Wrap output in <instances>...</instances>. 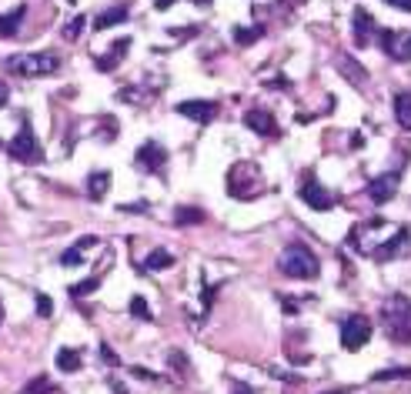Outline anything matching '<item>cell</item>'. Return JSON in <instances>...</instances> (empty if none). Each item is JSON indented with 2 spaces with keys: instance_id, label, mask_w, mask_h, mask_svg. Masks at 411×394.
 <instances>
[{
  "instance_id": "f6af8a7d",
  "label": "cell",
  "mask_w": 411,
  "mask_h": 394,
  "mask_svg": "<svg viewBox=\"0 0 411 394\" xmlns=\"http://www.w3.org/2000/svg\"><path fill=\"white\" fill-rule=\"evenodd\" d=\"M294 3H305V0H294Z\"/></svg>"
},
{
  "instance_id": "7c38bea8",
  "label": "cell",
  "mask_w": 411,
  "mask_h": 394,
  "mask_svg": "<svg viewBox=\"0 0 411 394\" xmlns=\"http://www.w3.org/2000/svg\"><path fill=\"white\" fill-rule=\"evenodd\" d=\"M351 31H354V44L358 47H368L371 44V37H375V17L368 14L365 7H354V14H351Z\"/></svg>"
},
{
  "instance_id": "5b68a950",
  "label": "cell",
  "mask_w": 411,
  "mask_h": 394,
  "mask_svg": "<svg viewBox=\"0 0 411 394\" xmlns=\"http://www.w3.org/2000/svg\"><path fill=\"white\" fill-rule=\"evenodd\" d=\"M261 167L251 164V161H238V164L228 170V194L238 197V200H251L258 197L264 187H261Z\"/></svg>"
},
{
  "instance_id": "7a4b0ae2",
  "label": "cell",
  "mask_w": 411,
  "mask_h": 394,
  "mask_svg": "<svg viewBox=\"0 0 411 394\" xmlns=\"http://www.w3.org/2000/svg\"><path fill=\"white\" fill-rule=\"evenodd\" d=\"M7 71L14 77H24V80H34V77H50L61 71V57L54 50H24V54H14L7 57Z\"/></svg>"
},
{
  "instance_id": "30bf717a",
  "label": "cell",
  "mask_w": 411,
  "mask_h": 394,
  "mask_svg": "<svg viewBox=\"0 0 411 394\" xmlns=\"http://www.w3.org/2000/svg\"><path fill=\"white\" fill-rule=\"evenodd\" d=\"M398 184H401V170H384L378 174L375 181L368 184V197H371V204H388L391 197L398 194Z\"/></svg>"
},
{
  "instance_id": "d6a6232c",
  "label": "cell",
  "mask_w": 411,
  "mask_h": 394,
  "mask_svg": "<svg viewBox=\"0 0 411 394\" xmlns=\"http://www.w3.org/2000/svg\"><path fill=\"white\" fill-rule=\"evenodd\" d=\"M117 211H124V214H144V211H147V200H144V204H121Z\"/></svg>"
},
{
  "instance_id": "44dd1931",
  "label": "cell",
  "mask_w": 411,
  "mask_h": 394,
  "mask_svg": "<svg viewBox=\"0 0 411 394\" xmlns=\"http://www.w3.org/2000/svg\"><path fill=\"white\" fill-rule=\"evenodd\" d=\"M395 121L401 131H408L411 134V94H395Z\"/></svg>"
},
{
  "instance_id": "5bb4252c",
  "label": "cell",
  "mask_w": 411,
  "mask_h": 394,
  "mask_svg": "<svg viewBox=\"0 0 411 394\" xmlns=\"http://www.w3.org/2000/svg\"><path fill=\"white\" fill-rule=\"evenodd\" d=\"M97 244H101V238H94V234L80 238V241L71 244V247L61 254V264H64V268H80V264H84V254H87V251H94Z\"/></svg>"
},
{
  "instance_id": "4dcf8cb0",
  "label": "cell",
  "mask_w": 411,
  "mask_h": 394,
  "mask_svg": "<svg viewBox=\"0 0 411 394\" xmlns=\"http://www.w3.org/2000/svg\"><path fill=\"white\" fill-rule=\"evenodd\" d=\"M47 391H50V381L47 378H37L27 384V394H47Z\"/></svg>"
},
{
  "instance_id": "d4e9b609",
  "label": "cell",
  "mask_w": 411,
  "mask_h": 394,
  "mask_svg": "<svg viewBox=\"0 0 411 394\" xmlns=\"http://www.w3.org/2000/svg\"><path fill=\"white\" fill-rule=\"evenodd\" d=\"M375 384L381 381H411V367H388V371H378V374H371Z\"/></svg>"
},
{
  "instance_id": "484cf974",
  "label": "cell",
  "mask_w": 411,
  "mask_h": 394,
  "mask_svg": "<svg viewBox=\"0 0 411 394\" xmlns=\"http://www.w3.org/2000/svg\"><path fill=\"white\" fill-rule=\"evenodd\" d=\"M261 34H264V27H251V31H247V27H234V31H231V37H234V44L247 47V44H254Z\"/></svg>"
},
{
  "instance_id": "4fadbf2b",
  "label": "cell",
  "mask_w": 411,
  "mask_h": 394,
  "mask_svg": "<svg viewBox=\"0 0 411 394\" xmlns=\"http://www.w3.org/2000/svg\"><path fill=\"white\" fill-rule=\"evenodd\" d=\"M178 114H184V117H191V121H198V124H211L217 117V104L214 101H181Z\"/></svg>"
},
{
  "instance_id": "74e56055",
  "label": "cell",
  "mask_w": 411,
  "mask_h": 394,
  "mask_svg": "<svg viewBox=\"0 0 411 394\" xmlns=\"http://www.w3.org/2000/svg\"><path fill=\"white\" fill-rule=\"evenodd\" d=\"M384 3H391L398 10H411V0H384Z\"/></svg>"
},
{
  "instance_id": "ee69618b",
  "label": "cell",
  "mask_w": 411,
  "mask_h": 394,
  "mask_svg": "<svg viewBox=\"0 0 411 394\" xmlns=\"http://www.w3.org/2000/svg\"><path fill=\"white\" fill-rule=\"evenodd\" d=\"M0 321H3V307H0Z\"/></svg>"
},
{
  "instance_id": "3957f363",
  "label": "cell",
  "mask_w": 411,
  "mask_h": 394,
  "mask_svg": "<svg viewBox=\"0 0 411 394\" xmlns=\"http://www.w3.org/2000/svg\"><path fill=\"white\" fill-rule=\"evenodd\" d=\"M395 231L391 224H384L381 217H375V221H365V224H354L348 234V244L361 254V258H375L384 244L395 238Z\"/></svg>"
},
{
  "instance_id": "d6986e66",
  "label": "cell",
  "mask_w": 411,
  "mask_h": 394,
  "mask_svg": "<svg viewBox=\"0 0 411 394\" xmlns=\"http://www.w3.org/2000/svg\"><path fill=\"white\" fill-rule=\"evenodd\" d=\"M121 20H127V7H107V10H101V14L94 17V31H107V27H114V24H121Z\"/></svg>"
},
{
  "instance_id": "ac0fdd59",
  "label": "cell",
  "mask_w": 411,
  "mask_h": 394,
  "mask_svg": "<svg viewBox=\"0 0 411 394\" xmlns=\"http://www.w3.org/2000/svg\"><path fill=\"white\" fill-rule=\"evenodd\" d=\"M54 361H57V371H64V374H77L80 364H84V354H80L77 348H61Z\"/></svg>"
},
{
  "instance_id": "9a60e30c",
  "label": "cell",
  "mask_w": 411,
  "mask_h": 394,
  "mask_svg": "<svg viewBox=\"0 0 411 394\" xmlns=\"http://www.w3.org/2000/svg\"><path fill=\"white\" fill-rule=\"evenodd\" d=\"M411 241V228L408 224H401V228L395 231V238H391V241L384 244V247H381L378 254H375V261H381V264H384V261H391V258H398V254H401V251H405V244Z\"/></svg>"
},
{
  "instance_id": "52a82bcc",
  "label": "cell",
  "mask_w": 411,
  "mask_h": 394,
  "mask_svg": "<svg viewBox=\"0 0 411 394\" xmlns=\"http://www.w3.org/2000/svg\"><path fill=\"white\" fill-rule=\"evenodd\" d=\"M371 341V321L365 314H348L341 321V348L345 351H361Z\"/></svg>"
},
{
  "instance_id": "8992f818",
  "label": "cell",
  "mask_w": 411,
  "mask_h": 394,
  "mask_svg": "<svg viewBox=\"0 0 411 394\" xmlns=\"http://www.w3.org/2000/svg\"><path fill=\"white\" fill-rule=\"evenodd\" d=\"M7 154H10L14 161H20V164H41V161H44V147L37 144V134H34V127L27 121L20 124L17 137L7 144Z\"/></svg>"
},
{
  "instance_id": "6da1fadb",
  "label": "cell",
  "mask_w": 411,
  "mask_h": 394,
  "mask_svg": "<svg viewBox=\"0 0 411 394\" xmlns=\"http://www.w3.org/2000/svg\"><path fill=\"white\" fill-rule=\"evenodd\" d=\"M277 268H281V274H288V277H294V281H315V277L321 274L318 254H315L305 241H291L288 247L281 251Z\"/></svg>"
},
{
  "instance_id": "8fae6325",
  "label": "cell",
  "mask_w": 411,
  "mask_h": 394,
  "mask_svg": "<svg viewBox=\"0 0 411 394\" xmlns=\"http://www.w3.org/2000/svg\"><path fill=\"white\" fill-rule=\"evenodd\" d=\"M244 127H251V131H254V134H261V137H277V134H281L277 121H274L264 107H251V110L244 114Z\"/></svg>"
},
{
  "instance_id": "1f68e13d",
  "label": "cell",
  "mask_w": 411,
  "mask_h": 394,
  "mask_svg": "<svg viewBox=\"0 0 411 394\" xmlns=\"http://www.w3.org/2000/svg\"><path fill=\"white\" fill-rule=\"evenodd\" d=\"M101 358H104V361L110 364V367H117V364H121V358H117V354H114V351L107 348V344H101Z\"/></svg>"
},
{
  "instance_id": "f35d334b",
  "label": "cell",
  "mask_w": 411,
  "mask_h": 394,
  "mask_svg": "<svg viewBox=\"0 0 411 394\" xmlns=\"http://www.w3.org/2000/svg\"><path fill=\"white\" fill-rule=\"evenodd\" d=\"M110 391H114V394H127V388H124V384H117V381H110Z\"/></svg>"
},
{
  "instance_id": "f1b7e54d",
  "label": "cell",
  "mask_w": 411,
  "mask_h": 394,
  "mask_svg": "<svg viewBox=\"0 0 411 394\" xmlns=\"http://www.w3.org/2000/svg\"><path fill=\"white\" fill-rule=\"evenodd\" d=\"M84 24H87V17L84 14H77L74 20H67V24H64V41H77V37H80V31H84Z\"/></svg>"
},
{
  "instance_id": "ba28073f",
  "label": "cell",
  "mask_w": 411,
  "mask_h": 394,
  "mask_svg": "<svg viewBox=\"0 0 411 394\" xmlns=\"http://www.w3.org/2000/svg\"><path fill=\"white\" fill-rule=\"evenodd\" d=\"M298 197L305 200L311 211H331V207H335L331 191H328L324 184L315 181V174H305V177H301V184H298Z\"/></svg>"
},
{
  "instance_id": "e575fe53",
  "label": "cell",
  "mask_w": 411,
  "mask_h": 394,
  "mask_svg": "<svg viewBox=\"0 0 411 394\" xmlns=\"http://www.w3.org/2000/svg\"><path fill=\"white\" fill-rule=\"evenodd\" d=\"M401 57H411V34L408 37H401V47H398V61Z\"/></svg>"
},
{
  "instance_id": "b9f144b4",
  "label": "cell",
  "mask_w": 411,
  "mask_h": 394,
  "mask_svg": "<svg viewBox=\"0 0 411 394\" xmlns=\"http://www.w3.org/2000/svg\"><path fill=\"white\" fill-rule=\"evenodd\" d=\"M191 3H194V7H208L211 0H191Z\"/></svg>"
},
{
  "instance_id": "f546056e",
  "label": "cell",
  "mask_w": 411,
  "mask_h": 394,
  "mask_svg": "<svg viewBox=\"0 0 411 394\" xmlns=\"http://www.w3.org/2000/svg\"><path fill=\"white\" fill-rule=\"evenodd\" d=\"M37 318H50V314H54V304H50V298H47L44 291H37Z\"/></svg>"
},
{
  "instance_id": "4316f807",
  "label": "cell",
  "mask_w": 411,
  "mask_h": 394,
  "mask_svg": "<svg viewBox=\"0 0 411 394\" xmlns=\"http://www.w3.org/2000/svg\"><path fill=\"white\" fill-rule=\"evenodd\" d=\"M97 288H101V274H97V277H87V281H77L74 288H71V298H87V294H94Z\"/></svg>"
},
{
  "instance_id": "9c48e42d",
  "label": "cell",
  "mask_w": 411,
  "mask_h": 394,
  "mask_svg": "<svg viewBox=\"0 0 411 394\" xmlns=\"http://www.w3.org/2000/svg\"><path fill=\"white\" fill-rule=\"evenodd\" d=\"M134 164L144 170V174H161L164 164H168V151L157 144V140H147V144H140L134 154Z\"/></svg>"
},
{
  "instance_id": "ab89813d",
  "label": "cell",
  "mask_w": 411,
  "mask_h": 394,
  "mask_svg": "<svg viewBox=\"0 0 411 394\" xmlns=\"http://www.w3.org/2000/svg\"><path fill=\"white\" fill-rule=\"evenodd\" d=\"M171 3H174V0H154V7H157V10H168Z\"/></svg>"
},
{
  "instance_id": "7402d4cb",
  "label": "cell",
  "mask_w": 411,
  "mask_h": 394,
  "mask_svg": "<svg viewBox=\"0 0 411 394\" xmlns=\"http://www.w3.org/2000/svg\"><path fill=\"white\" fill-rule=\"evenodd\" d=\"M107 187H110V174L107 170H94L91 177H87V197L91 200H104Z\"/></svg>"
},
{
  "instance_id": "2e32d148",
  "label": "cell",
  "mask_w": 411,
  "mask_h": 394,
  "mask_svg": "<svg viewBox=\"0 0 411 394\" xmlns=\"http://www.w3.org/2000/svg\"><path fill=\"white\" fill-rule=\"evenodd\" d=\"M127 47H131V37H121L117 44H110V47H107L104 57H97V61H94V64H97V71H114V67L124 61Z\"/></svg>"
},
{
  "instance_id": "8d00e7d4",
  "label": "cell",
  "mask_w": 411,
  "mask_h": 394,
  "mask_svg": "<svg viewBox=\"0 0 411 394\" xmlns=\"http://www.w3.org/2000/svg\"><path fill=\"white\" fill-rule=\"evenodd\" d=\"M131 374H134V378H147V381H157V374H151V371H147V367H140V364H137V367H131Z\"/></svg>"
},
{
  "instance_id": "ffe728a7",
  "label": "cell",
  "mask_w": 411,
  "mask_h": 394,
  "mask_svg": "<svg viewBox=\"0 0 411 394\" xmlns=\"http://www.w3.org/2000/svg\"><path fill=\"white\" fill-rule=\"evenodd\" d=\"M27 17V7L20 3V7H14L10 14H0V37H14L17 31H20V20Z\"/></svg>"
},
{
  "instance_id": "d590c367",
  "label": "cell",
  "mask_w": 411,
  "mask_h": 394,
  "mask_svg": "<svg viewBox=\"0 0 411 394\" xmlns=\"http://www.w3.org/2000/svg\"><path fill=\"white\" fill-rule=\"evenodd\" d=\"M10 104V87H7V80L0 77V107H7Z\"/></svg>"
},
{
  "instance_id": "277c9868",
  "label": "cell",
  "mask_w": 411,
  "mask_h": 394,
  "mask_svg": "<svg viewBox=\"0 0 411 394\" xmlns=\"http://www.w3.org/2000/svg\"><path fill=\"white\" fill-rule=\"evenodd\" d=\"M381 324H384V334L395 341V344H411V301L408 298H388L384 307H381Z\"/></svg>"
},
{
  "instance_id": "83f0119b",
  "label": "cell",
  "mask_w": 411,
  "mask_h": 394,
  "mask_svg": "<svg viewBox=\"0 0 411 394\" xmlns=\"http://www.w3.org/2000/svg\"><path fill=\"white\" fill-rule=\"evenodd\" d=\"M131 314H134L137 321H154V314H151V304L144 301L140 294H134V298H131Z\"/></svg>"
},
{
  "instance_id": "603a6c76",
  "label": "cell",
  "mask_w": 411,
  "mask_h": 394,
  "mask_svg": "<svg viewBox=\"0 0 411 394\" xmlns=\"http://www.w3.org/2000/svg\"><path fill=\"white\" fill-rule=\"evenodd\" d=\"M174 264V254H171L168 247H154L151 254L144 258V271H164Z\"/></svg>"
},
{
  "instance_id": "836d02e7",
  "label": "cell",
  "mask_w": 411,
  "mask_h": 394,
  "mask_svg": "<svg viewBox=\"0 0 411 394\" xmlns=\"http://www.w3.org/2000/svg\"><path fill=\"white\" fill-rule=\"evenodd\" d=\"M117 97H121V101H131V104H137V101H140V91H134V87H124Z\"/></svg>"
},
{
  "instance_id": "bcb514c9",
  "label": "cell",
  "mask_w": 411,
  "mask_h": 394,
  "mask_svg": "<svg viewBox=\"0 0 411 394\" xmlns=\"http://www.w3.org/2000/svg\"><path fill=\"white\" fill-rule=\"evenodd\" d=\"M67 3H77V0H67Z\"/></svg>"
},
{
  "instance_id": "e0dca14e",
  "label": "cell",
  "mask_w": 411,
  "mask_h": 394,
  "mask_svg": "<svg viewBox=\"0 0 411 394\" xmlns=\"http://www.w3.org/2000/svg\"><path fill=\"white\" fill-rule=\"evenodd\" d=\"M338 71L345 74V80L358 84V87L368 80V71L361 67V64H354V57H348V54H341V57H338Z\"/></svg>"
},
{
  "instance_id": "cb8c5ba5",
  "label": "cell",
  "mask_w": 411,
  "mask_h": 394,
  "mask_svg": "<svg viewBox=\"0 0 411 394\" xmlns=\"http://www.w3.org/2000/svg\"><path fill=\"white\" fill-rule=\"evenodd\" d=\"M201 221H204L201 207H178V214H174V224H181V228H191V224H201Z\"/></svg>"
},
{
  "instance_id": "7bdbcfd3",
  "label": "cell",
  "mask_w": 411,
  "mask_h": 394,
  "mask_svg": "<svg viewBox=\"0 0 411 394\" xmlns=\"http://www.w3.org/2000/svg\"><path fill=\"white\" fill-rule=\"evenodd\" d=\"M324 394H348V391H324Z\"/></svg>"
},
{
  "instance_id": "60d3db41",
  "label": "cell",
  "mask_w": 411,
  "mask_h": 394,
  "mask_svg": "<svg viewBox=\"0 0 411 394\" xmlns=\"http://www.w3.org/2000/svg\"><path fill=\"white\" fill-rule=\"evenodd\" d=\"M234 394H254V391H251L247 384H234Z\"/></svg>"
}]
</instances>
